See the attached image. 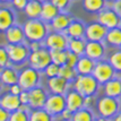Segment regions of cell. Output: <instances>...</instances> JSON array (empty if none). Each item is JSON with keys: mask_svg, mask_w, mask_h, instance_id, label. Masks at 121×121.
Masks as SVG:
<instances>
[{"mask_svg": "<svg viewBox=\"0 0 121 121\" xmlns=\"http://www.w3.org/2000/svg\"><path fill=\"white\" fill-rule=\"evenodd\" d=\"M24 33L26 42H43L49 32L51 31L50 25L41 18H28L24 25Z\"/></svg>", "mask_w": 121, "mask_h": 121, "instance_id": "cell-1", "label": "cell"}, {"mask_svg": "<svg viewBox=\"0 0 121 121\" xmlns=\"http://www.w3.org/2000/svg\"><path fill=\"white\" fill-rule=\"evenodd\" d=\"M71 86L86 97L97 94L101 84L93 75H77L76 79L71 83Z\"/></svg>", "mask_w": 121, "mask_h": 121, "instance_id": "cell-2", "label": "cell"}, {"mask_svg": "<svg viewBox=\"0 0 121 121\" xmlns=\"http://www.w3.org/2000/svg\"><path fill=\"white\" fill-rule=\"evenodd\" d=\"M96 110L97 116H102L105 118L112 119L117 113L121 110L120 99L111 97L108 95H103L100 99H97L96 102Z\"/></svg>", "mask_w": 121, "mask_h": 121, "instance_id": "cell-3", "label": "cell"}, {"mask_svg": "<svg viewBox=\"0 0 121 121\" xmlns=\"http://www.w3.org/2000/svg\"><path fill=\"white\" fill-rule=\"evenodd\" d=\"M7 52L9 56L10 65L13 66H22L28 61V57L31 53V49L27 42L18 43V44H7Z\"/></svg>", "mask_w": 121, "mask_h": 121, "instance_id": "cell-4", "label": "cell"}, {"mask_svg": "<svg viewBox=\"0 0 121 121\" xmlns=\"http://www.w3.org/2000/svg\"><path fill=\"white\" fill-rule=\"evenodd\" d=\"M42 71L33 68L32 66L25 67L22 70H19V78L18 84L22 86V88L25 91H30L34 87L40 85L42 79Z\"/></svg>", "mask_w": 121, "mask_h": 121, "instance_id": "cell-5", "label": "cell"}, {"mask_svg": "<svg viewBox=\"0 0 121 121\" xmlns=\"http://www.w3.org/2000/svg\"><path fill=\"white\" fill-rule=\"evenodd\" d=\"M27 62H28V65L32 66L33 68H35L43 73V70L52 62L51 51H50L48 48L44 47V45H43L42 48L35 50V51H31Z\"/></svg>", "mask_w": 121, "mask_h": 121, "instance_id": "cell-6", "label": "cell"}, {"mask_svg": "<svg viewBox=\"0 0 121 121\" xmlns=\"http://www.w3.org/2000/svg\"><path fill=\"white\" fill-rule=\"evenodd\" d=\"M92 75L97 79V82H99L101 85H103L104 83L109 82L110 79L114 78L117 75H118V73H117L116 70H114V68L112 67V65L109 62V60L101 59L99 61H96Z\"/></svg>", "mask_w": 121, "mask_h": 121, "instance_id": "cell-7", "label": "cell"}, {"mask_svg": "<svg viewBox=\"0 0 121 121\" xmlns=\"http://www.w3.org/2000/svg\"><path fill=\"white\" fill-rule=\"evenodd\" d=\"M68 36L63 32L51 31L43 41V45L49 50H67L68 48Z\"/></svg>", "mask_w": 121, "mask_h": 121, "instance_id": "cell-8", "label": "cell"}, {"mask_svg": "<svg viewBox=\"0 0 121 121\" xmlns=\"http://www.w3.org/2000/svg\"><path fill=\"white\" fill-rule=\"evenodd\" d=\"M66 108H67V102L65 94H53V93L49 94L44 109L50 114H52L53 117H58Z\"/></svg>", "mask_w": 121, "mask_h": 121, "instance_id": "cell-9", "label": "cell"}, {"mask_svg": "<svg viewBox=\"0 0 121 121\" xmlns=\"http://www.w3.org/2000/svg\"><path fill=\"white\" fill-rule=\"evenodd\" d=\"M97 22L104 25L108 30L121 25V18L118 16L114 9L109 6H106L103 10H101L97 14Z\"/></svg>", "mask_w": 121, "mask_h": 121, "instance_id": "cell-10", "label": "cell"}, {"mask_svg": "<svg viewBox=\"0 0 121 121\" xmlns=\"http://www.w3.org/2000/svg\"><path fill=\"white\" fill-rule=\"evenodd\" d=\"M108 31L109 30L100 22H92L86 24L85 39L86 41H104Z\"/></svg>", "mask_w": 121, "mask_h": 121, "instance_id": "cell-11", "label": "cell"}, {"mask_svg": "<svg viewBox=\"0 0 121 121\" xmlns=\"http://www.w3.org/2000/svg\"><path fill=\"white\" fill-rule=\"evenodd\" d=\"M30 94V101H28V106L30 109H40L44 108L47 99L49 96V93L45 88H43L42 86H36L34 88L28 91Z\"/></svg>", "mask_w": 121, "mask_h": 121, "instance_id": "cell-12", "label": "cell"}, {"mask_svg": "<svg viewBox=\"0 0 121 121\" xmlns=\"http://www.w3.org/2000/svg\"><path fill=\"white\" fill-rule=\"evenodd\" d=\"M105 54L106 45L103 41H86L85 56L95 61H99L101 59H104Z\"/></svg>", "mask_w": 121, "mask_h": 121, "instance_id": "cell-13", "label": "cell"}, {"mask_svg": "<svg viewBox=\"0 0 121 121\" xmlns=\"http://www.w3.org/2000/svg\"><path fill=\"white\" fill-rule=\"evenodd\" d=\"M66 102H67V109H69L73 112H76L77 110L85 106V96L82 95L78 91H76L70 86L69 90L66 92Z\"/></svg>", "mask_w": 121, "mask_h": 121, "instance_id": "cell-14", "label": "cell"}, {"mask_svg": "<svg viewBox=\"0 0 121 121\" xmlns=\"http://www.w3.org/2000/svg\"><path fill=\"white\" fill-rule=\"evenodd\" d=\"M48 90L50 93L53 94H66V92L71 86V83H69L67 79H65L61 76H56L48 78Z\"/></svg>", "mask_w": 121, "mask_h": 121, "instance_id": "cell-15", "label": "cell"}, {"mask_svg": "<svg viewBox=\"0 0 121 121\" xmlns=\"http://www.w3.org/2000/svg\"><path fill=\"white\" fill-rule=\"evenodd\" d=\"M14 24H16V13L14 8L6 6L0 7V32L5 33Z\"/></svg>", "mask_w": 121, "mask_h": 121, "instance_id": "cell-16", "label": "cell"}, {"mask_svg": "<svg viewBox=\"0 0 121 121\" xmlns=\"http://www.w3.org/2000/svg\"><path fill=\"white\" fill-rule=\"evenodd\" d=\"M5 37L7 43L9 44H18V43L26 42V37L24 33L23 26L18 24H14L5 32Z\"/></svg>", "mask_w": 121, "mask_h": 121, "instance_id": "cell-17", "label": "cell"}, {"mask_svg": "<svg viewBox=\"0 0 121 121\" xmlns=\"http://www.w3.org/2000/svg\"><path fill=\"white\" fill-rule=\"evenodd\" d=\"M73 19H74V17L70 15L68 11H60L58 15L51 21V23L49 25H50V28L52 31L65 32Z\"/></svg>", "mask_w": 121, "mask_h": 121, "instance_id": "cell-18", "label": "cell"}, {"mask_svg": "<svg viewBox=\"0 0 121 121\" xmlns=\"http://www.w3.org/2000/svg\"><path fill=\"white\" fill-rule=\"evenodd\" d=\"M85 30L86 24L84 22L78 18H74L63 33L68 36V39H83L85 37Z\"/></svg>", "mask_w": 121, "mask_h": 121, "instance_id": "cell-19", "label": "cell"}, {"mask_svg": "<svg viewBox=\"0 0 121 121\" xmlns=\"http://www.w3.org/2000/svg\"><path fill=\"white\" fill-rule=\"evenodd\" d=\"M103 88V94L116 97V99H121V77L117 75L114 78L110 79L102 85Z\"/></svg>", "mask_w": 121, "mask_h": 121, "instance_id": "cell-20", "label": "cell"}, {"mask_svg": "<svg viewBox=\"0 0 121 121\" xmlns=\"http://www.w3.org/2000/svg\"><path fill=\"white\" fill-rule=\"evenodd\" d=\"M0 77L5 86H11V85L18 83V78H19V71L13 66L9 65L5 68L0 69Z\"/></svg>", "mask_w": 121, "mask_h": 121, "instance_id": "cell-21", "label": "cell"}, {"mask_svg": "<svg viewBox=\"0 0 121 121\" xmlns=\"http://www.w3.org/2000/svg\"><path fill=\"white\" fill-rule=\"evenodd\" d=\"M21 105L22 103L18 95L11 94L10 92H8L2 96H0V106H2L4 109L8 110L9 112H14V111L18 110Z\"/></svg>", "mask_w": 121, "mask_h": 121, "instance_id": "cell-22", "label": "cell"}, {"mask_svg": "<svg viewBox=\"0 0 121 121\" xmlns=\"http://www.w3.org/2000/svg\"><path fill=\"white\" fill-rule=\"evenodd\" d=\"M59 13H60L59 8L53 4L51 0H43L42 11H41V16H40V18L42 21H44L48 24H50L51 21L58 15Z\"/></svg>", "mask_w": 121, "mask_h": 121, "instance_id": "cell-23", "label": "cell"}, {"mask_svg": "<svg viewBox=\"0 0 121 121\" xmlns=\"http://www.w3.org/2000/svg\"><path fill=\"white\" fill-rule=\"evenodd\" d=\"M103 42L106 48H113V49L121 48V25L110 28L106 33V36Z\"/></svg>", "mask_w": 121, "mask_h": 121, "instance_id": "cell-24", "label": "cell"}, {"mask_svg": "<svg viewBox=\"0 0 121 121\" xmlns=\"http://www.w3.org/2000/svg\"><path fill=\"white\" fill-rule=\"evenodd\" d=\"M95 63L96 61L93 59L88 58L87 56H82L79 57L78 62L76 65V71L78 75H92L93 70H94Z\"/></svg>", "mask_w": 121, "mask_h": 121, "instance_id": "cell-25", "label": "cell"}, {"mask_svg": "<svg viewBox=\"0 0 121 121\" xmlns=\"http://www.w3.org/2000/svg\"><path fill=\"white\" fill-rule=\"evenodd\" d=\"M43 0H28L24 13L27 18H40Z\"/></svg>", "mask_w": 121, "mask_h": 121, "instance_id": "cell-26", "label": "cell"}, {"mask_svg": "<svg viewBox=\"0 0 121 121\" xmlns=\"http://www.w3.org/2000/svg\"><path fill=\"white\" fill-rule=\"evenodd\" d=\"M106 6V0H83V8L91 14H99Z\"/></svg>", "mask_w": 121, "mask_h": 121, "instance_id": "cell-27", "label": "cell"}, {"mask_svg": "<svg viewBox=\"0 0 121 121\" xmlns=\"http://www.w3.org/2000/svg\"><path fill=\"white\" fill-rule=\"evenodd\" d=\"M85 48H86V39H69L68 49L69 51L76 53L77 56L82 57L85 54Z\"/></svg>", "mask_w": 121, "mask_h": 121, "instance_id": "cell-28", "label": "cell"}, {"mask_svg": "<svg viewBox=\"0 0 121 121\" xmlns=\"http://www.w3.org/2000/svg\"><path fill=\"white\" fill-rule=\"evenodd\" d=\"M30 121H54V117L50 114L44 108L31 109L30 110Z\"/></svg>", "mask_w": 121, "mask_h": 121, "instance_id": "cell-29", "label": "cell"}, {"mask_svg": "<svg viewBox=\"0 0 121 121\" xmlns=\"http://www.w3.org/2000/svg\"><path fill=\"white\" fill-rule=\"evenodd\" d=\"M95 118V114L93 110L91 108L84 106L82 109L77 110L76 112H74L71 121H93Z\"/></svg>", "mask_w": 121, "mask_h": 121, "instance_id": "cell-30", "label": "cell"}, {"mask_svg": "<svg viewBox=\"0 0 121 121\" xmlns=\"http://www.w3.org/2000/svg\"><path fill=\"white\" fill-rule=\"evenodd\" d=\"M30 106L23 105L18 110L10 112V118L9 121H30Z\"/></svg>", "mask_w": 121, "mask_h": 121, "instance_id": "cell-31", "label": "cell"}, {"mask_svg": "<svg viewBox=\"0 0 121 121\" xmlns=\"http://www.w3.org/2000/svg\"><path fill=\"white\" fill-rule=\"evenodd\" d=\"M77 71H76V68H73V67H69L67 65H62L60 66V70H59V76L63 77L65 79H67L69 83H73L76 77H77Z\"/></svg>", "mask_w": 121, "mask_h": 121, "instance_id": "cell-32", "label": "cell"}, {"mask_svg": "<svg viewBox=\"0 0 121 121\" xmlns=\"http://www.w3.org/2000/svg\"><path fill=\"white\" fill-rule=\"evenodd\" d=\"M109 62L112 65V67L114 68L118 74H120L121 73V49H116L113 52L111 53L110 56H109Z\"/></svg>", "mask_w": 121, "mask_h": 121, "instance_id": "cell-33", "label": "cell"}, {"mask_svg": "<svg viewBox=\"0 0 121 121\" xmlns=\"http://www.w3.org/2000/svg\"><path fill=\"white\" fill-rule=\"evenodd\" d=\"M51 51V58L52 62L57 63L59 66H62L66 63V54L67 50H50Z\"/></svg>", "mask_w": 121, "mask_h": 121, "instance_id": "cell-34", "label": "cell"}, {"mask_svg": "<svg viewBox=\"0 0 121 121\" xmlns=\"http://www.w3.org/2000/svg\"><path fill=\"white\" fill-rule=\"evenodd\" d=\"M59 70H60V66L54 62H51L47 68L43 70V74L45 75L48 78H51V77L59 76Z\"/></svg>", "mask_w": 121, "mask_h": 121, "instance_id": "cell-35", "label": "cell"}, {"mask_svg": "<svg viewBox=\"0 0 121 121\" xmlns=\"http://www.w3.org/2000/svg\"><path fill=\"white\" fill-rule=\"evenodd\" d=\"M9 65H10V60H9L7 49L6 47H0V69L5 68Z\"/></svg>", "mask_w": 121, "mask_h": 121, "instance_id": "cell-36", "label": "cell"}, {"mask_svg": "<svg viewBox=\"0 0 121 121\" xmlns=\"http://www.w3.org/2000/svg\"><path fill=\"white\" fill-rule=\"evenodd\" d=\"M78 59H79V56H77L76 53L71 52V51H69L68 49H67L66 63H65V65H67V66H69V67L75 68V67H76V65H77V62H78Z\"/></svg>", "mask_w": 121, "mask_h": 121, "instance_id": "cell-37", "label": "cell"}, {"mask_svg": "<svg viewBox=\"0 0 121 121\" xmlns=\"http://www.w3.org/2000/svg\"><path fill=\"white\" fill-rule=\"evenodd\" d=\"M51 1L58 7L60 11H67L71 4V0H51Z\"/></svg>", "mask_w": 121, "mask_h": 121, "instance_id": "cell-38", "label": "cell"}, {"mask_svg": "<svg viewBox=\"0 0 121 121\" xmlns=\"http://www.w3.org/2000/svg\"><path fill=\"white\" fill-rule=\"evenodd\" d=\"M27 2H28V0H11L10 5H11V8H14L15 10L24 11Z\"/></svg>", "mask_w": 121, "mask_h": 121, "instance_id": "cell-39", "label": "cell"}, {"mask_svg": "<svg viewBox=\"0 0 121 121\" xmlns=\"http://www.w3.org/2000/svg\"><path fill=\"white\" fill-rule=\"evenodd\" d=\"M18 96H19L21 103L23 104V105H28V101H30V94H28V91L23 90V92H22Z\"/></svg>", "mask_w": 121, "mask_h": 121, "instance_id": "cell-40", "label": "cell"}, {"mask_svg": "<svg viewBox=\"0 0 121 121\" xmlns=\"http://www.w3.org/2000/svg\"><path fill=\"white\" fill-rule=\"evenodd\" d=\"M73 114H74V112L73 111H70L69 109H65V110L61 112V114H60V118L62 119V120H68V121H71V118H73Z\"/></svg>", "mask_w": 121, "mask_h": 121, "instance_id": "cell-41", "label": "cell"}, {"mask_svg": "<svg viewBox=\"0 0 121 121\" xmlns=\"http://www.w3.org/2000/svg\"><path fill=\"white\" fill-rule=\"evenodd\" d=\"M9 118H10V112L0 106V121H9Z\"/></svg>", "mask_w": 121, "mask_h": 121, "instance_id": "cell-42", "label": "cell"}, {"mask_svg": "<svg viewBox=\"0 0 121 121\" xmlns=\"http://www.w3.org/2000/svg\"><path fill=\"white\" fill-rule=\"evenodd\" d=\"M9 92H10L11 94H15V95H19L23 92V88H22V86L18 83H16V84L11 85L9 86Z\"/></svg>", "mask_w": 121, "mask_h": 121, "instance_id": "cell-43", "label": "cell"}, {"mask_svg": "<svg viewBox=\"0 0 121 121\" xmlns=\"http://www.w3.org/2000/svg\"><path fill=\"white\" fill-rule=\"evenodd\" d=\"M111 7L114 9V11H116L117 14H118V16L121 18V0H117L114 2H112Z\"/></svg>", "mask_w": 121, "mask_h": 121, "instance_id": "cell-44", "label": "cell"}, {"mask_svg": "<svg viewBox=\"0 0 121 121\" xmlns=\"http://www.w3.org/2000/svg\"><path fill=\"white\" fill-rule=\"evenodd\" d=\"M28 47L31 49V51H35V50L43 47V42H30L28 43Z\"/></svg>", "mask_w": 121, "mask_h": 121, "instance_id": "cell-45", "label": "cell"}, {"mask_svg": "<svg viewBox=\"0 0 121 121\" xmlns=\"http://www.w3.org/2000/svg\"><path fill=\"white\" fill-rule=\"evenodd\" d=\"M93 121H112V120L110 118H105V117H102V116H95Z\"/></svg>", "mask_w": 121, "mask_h": 121, "instance_id": "cell-46", "label": "cell"}, {"mask_svg": "<svg viewBox=\"0 0 121 121\" xmlns=\"http://www.w3.org/2000/svg\"><path fill=\"white\" fill-rule=\"evenodd\" d=\"M111 120L112 121H121V110L119 111V112H118V113H117L116 116L113 117Z\"/></svg>", "mask_w": 121, "mask_h": 121, "instance_id": "cell-47", "label": "cell"}, {"mask_svg": "<svg viewBox=\"0 0 121 121\" xmlns=\"http://www.w3.org/2000/svg\"><path fill=\"white\" fill-rule=\"evenodd\" d=\"M11 0H0V4L2 5H7V4H10Z\"/></svg>", "mask_w": 121, "mask_h": 121, "instance_id": "cell-48", "label": "cell"}, {"mask_svg": "<svg viewBox=\"0 0 121 121\" xmlns=\"http://www.w3.org/2000/svg\"><path fill=\"white\" fill-rule=\"evenodd\" d=\"M5 85H4V83H2V80H1V77H0V91L2 90V87H4Z\"/></svg>", "mask_w": 121, "mask_h": 121, "instance_id": "cell-49", "label": "cell"}, {"mask_svg": "<svg viewBox=\"0 0 121 121\" xmlns=\"http://www.w3.org/2000/svg\"><path fill=\"white\" fill-rule=\"evenodd\" d=\"M106 1H108V2H111V4H112V2H114V1H117V0H106Z\"/></svg>", "mask_w": 121, "mask_h": 121, "instance_id": "cell-50", "label": "cell"}, {"mask_svg": "<svg viewBox=\"0 0 121 121\" xmlns=\"http://www.w3.org/2000/svg\"><path fill=\"white\" fill-rule=\"evenodd\" d=\"M61 121H68V120H62V119H61Z\"/></svg>", "mask_w": 121, "mask_h": 121, "instance_id": "cell-51", "label": "cell"}, {"mask_svg": "<svg viewBox=\"0 0 121 121\" xmlns=\"http://www.w3.org/2000/svg\"><path fill=\"white\" fill-rule=\"evenodd\" d=\"M119 76H120V77H121V73H120V74H119Z\"/></svg>", "mask_w": 121, "mask_h": 121, "instance_id": "cell-52", "label": "cell"}, {"mask_svg": "<svg viewBox=\"0 0 121 121\" xmlns=\"http://www.w3.org/2000/svg\"><path fill=\"white\" fill-rule=\"evenodd\" d=\"M120 49H121V48H120Z\"/></svg>", "mask_w": 121, "mask_h": 121, "instance_id": "cell-53", "label": "cell"}]
</instances>
